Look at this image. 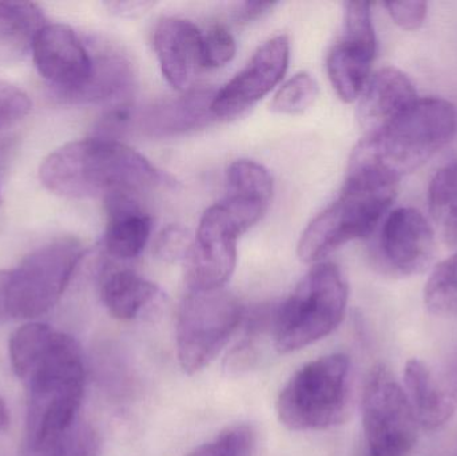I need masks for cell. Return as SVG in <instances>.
Segmentation results:
<instances>
[{"mask_svg":"<svg viewBox=\"0 0 457 456\" xmlns=\"http://www.w3.org/2000/svg\"><path fill=\"white\" fill-rule=\"evenodd\" d=\"M11 366L27 388V444L45 450L79 418L85 394L83 353L74 337L29 323L8 343Z\"/></svg>","mask_w":457,"mask_h":456,"instance_id":"1","label":"cell"},{"mask_svg":"<svg viewBox=\"0 0 457 456\" xmlns=\"http://www.w3.org/2000/svg\"><path fill=\"white\" fill-rule=\"evenodd\" d=\"M40 181L66 198H106L166 182V176L128 145L117 139L70 142L51 153L40 166Z\"/></svg>","mask_w":457,"mask_h":456,"instance_id":"2","label":"cell"},{"mask_svg":"<svg viewBox=\"0 0 457 456\" xmlns=\"http://www.w3.org/2000/svg\"><path fill=\"white\" fill-rule=\"evenodd\" d=\"M399 181L376 166L349 165L340 195L303 230L298 257L319 264L344 244L370 236L394 203Z\"/></svg>","mask_w":457,"mask_h":456,"instance_id":"3","label":"cell"},{"mask_svg":"<svg viewBox=\"0 0 457 456\" xmlns=\"http://www.w3.org/2000/svg\"><path fill=\"white\" fill-rule=\"evenodd\" d=\"M457 112L442 98H418L386 128L364 137L349 165L383 169L397 179L423 166L453 139Z\"/></svg>","mask_w":457,"mask_h":456,"instance_id":"4","label":"cell"},{"mask_svg":"<svg viewBox=\"0 0 457 456\" xmlns=\"http://www.w3.org/2000/svg\"><path fill=\"white\" fill-rule=\"evenodd\" d=\"M348 283L337 265L319 262L274 310V347L295 352L332 334L346 312Z\"/></svg>","mask_w":457,"mask_h":456,"instance_id":"5","label":"cell"},{"mask_svg":"<svg viewBox=\"0 0 457 456\" xmlns=\"http://www.w3.org/2000/svg\"><path fill=\"white\" fill-rule=\"evenodd\" d=\"M349 401L351 361L333 353L301 367L279 393L276 410L289 430L322 431L346 419Z\"/></svg>","mask_w":457,"mask_h":456,"instance_id":"6","label":"cell"},{"mask_svg":"<svg viewBox=\"0 0 457 456\" xmlns=\"http://www.w3.org/2000/svg\"><path fill=\"white\" fill-rule=\"evenodd\" d=\"M82 257L77 238L61 237L35 249L13 269L0 270V315L29 320L47 313L61 300Z\"/></svg>","mask_w":457,"mask_h":456,"instance_id":"7","label":"cell"},{"mask_svg":"<svg viewBox=\"0 0 457 456\" xmlns=\"http://www.w3.org/2000/svg\"><path fill=\"white\" fill-rule=\"evenodd\" d=\"M238 299L225 288L189 291L177 318V358L185 374L209 366L244 320Z\"/></svg>","mask_w":457,"mask_h":456,"instance_id":"8","label":"cell"},{"mask_svg":"<svg viewBox=\"0 0 457 456\" xmlns=\"http://www.w3.org/2000/svg\"><path fill=\"white\" fill-rule=\"evenodd\" d=\"M367 456H408L418 442L419 422L404 387L386 367L372 369L362 394Z\"/></svg>","mask_w":457,"mask_h":456,"instance_id":"9","label":"cell"},{"mask_svg":"<svg viewBox=\"0 0 457 456\" xmlns=\"http://www.w3.org/2000/svg\"><path fill=\"white\" fill-rule=\"evenodd\" d=\"M376 46L370 3H345L344 37L328 54L327 71L336 93L346 104L361 96L370 80Z\"/></svg>","mask_w":457,"mask_h":456,"instance_id":"10","label":"cell"},{"mask_svg":"<svg viewBox=\"0 0 457 456\" xmlns=\"http://www.w3.org/2000/svg\"><path fill=\"white\" fill-rule=\"evenodd\" d=\"M39 74L61 98L80 104L96 70V54L63 24H47L32 48Z\"/></svg>","mask_w":457,"mask_h":456,"instance_id":"11","label":"cell"},{"mask_svg":"<svg viewBox=\"0 0 457 456\" xmlns=\"http://www.w3.org/2000/svg\"><path fill=\"white\" fill-rule=\"evenodd\" d=\"M239 236L241 232L221 203H214L203 214L185 261L189 291L224 288L236 269Z\"/></svg>","mask_w":457,"mask_h":456,"instance_id":"12","label":"cell"},{"mask_svg":"<svg viewBox=\"0 0 457 456\" xmlns=\"http://www.w3.org/2000/svg\"><path fill=\"white\" fill-rule=\"evenodd\" d=\"M435 252V233L413 208H399L384 220L373 259L378 269L396 278L423 272Z\"/></svg>","mask_w":457,"mask_h":456,"instance_id":"13","label":"cell"},{"mask_svg":"<svg viewBox=\"0 0 457 456\" xmlns=\"http://www.w3.org/2000/svg\"><path fill=\"white\" fill-rule=\"evenodd\" d=\"M289 58L287 35L271 37L260 46L246 67L216 91L212 104L216 120L238 117L270 93L284 78Z\"/></svg>","mask_w":457,"mask_h":456,"instance_id":"14","label":"cell"},{"mask_svg":"<svg viewBox=\"0 0 457 456\" xmlns=\"http://www.w3.org/2000/svg\"><path fill=\"white\" fill-rule=\"evenodd\" d=\"M404 391L419 426L436 430L457 410V350L439 369L413 359L405 366Z\"/></svg>","mask_w":457,"mask_h":456,"instance_id":"15","label":"cell"},{"mask_svg":"<svg viewBox=\"0 0 457 456\" xmlns=\"http://www.w3.org/2000/svg\"><path fill=\"white\" fill-rule=\"evenodd\" d=\"M216 91L212 88H192L177 98L155 102L142 109L129 112L128 130L152 138L179 136L211 125L214 117L212 104Z\"/></svg>","mask_w":457,"mask_h":456,"instance_id":"16","label":"cell"},{"mask_svg":"<svg viewBox=\"0 0 457 456\" xmlns=\"http://www.w3.org/2000/svg\"><path fill=\"white\" fill-rule=\"evenodd\" d=\"M153 45L163 77L179 93L192 90L204 69L203 32L193 21L166 16L158 21Z\"/></svg>","mask_w":457,"mask_h":456,"instance_id":"17","label":"cell"},{"mask_svg":"<svg viewBox=\"0 0 457 456\" xmlns=\"http://www.w3.org/2000/svg\"><path fill=\"white\" fill-rule=\"evenodd\" d=\"M415 101L418 93L407 74L395 67L376 72L360 96L357 112L365 137L383 130Z\"/></svg>","mask_w":457,"mask_h":456,"instance_id":"18","label":"cell"},{"mask_svg":"<svg viewBox=\"0 0 457 456\" xmlns=\"http://www.w3.org/2000/svg\"><path fill=\"white\" fill-rule=\"evenodd\" d=\"M107 228L104 248L112 259L133 260L146 246L152 235L153 220L139 205L134 195L122 193L104 200Z\"/></svg>","mask_w":457,"mask_h":456,"instance_id":"19","label":"cell"},{"mask_svg":"<svg viewBox=\"0 0 457 456\" xmlns=\"http://www.w3.org/2000/svg\"><path fill=\"white\" fill-rule=\"evenodd\" d=\"M99 292L110 315L122 321L152 315L163 302V294L154 283L118 268H107L102 273Z\"/></svg>","mask_w":457,"mask_h":456,"instance_id":"20","label":"cell"},{"mask_svg":"<svg viewBox=\"0 0 457 456\" xmlns=\"http://www.w3.org/2000/svg\"><path fill=\"white\" fill-rule=\"evenodd\" d=\"M46 26L45 13L35 3L0 2V63L23 61Z\"/></svg>","mask_w":457,"mask_h":456,"instance_id":"21","label":"cell"},{"mask_svg":"<svg viewBox=\"0 0 457 456\" xmlns=\"http://www.w3.org/2000/svg\"><path fill=\"white\" fill-rule=\"evenodd\" d=\"M429 211L447 243L457 244V161L440 169L428 190Z\"/></svg>","mask_w":457,"mask_h":456,"instance_id":"22","label":"cell"},{"mask_svg":"<svg viewBox=\"0 0 457 456\" xmlns=\"http://www.w3.org/2000/svg\"><path fill=\"white\" fill-rule=\"evenodd\" d=\"M427 310L442 318L457 316V253L440 262L424 289Z\"/></svg>","mask_w":457,"mask_h":456,"instance_id":"23","label":"cell"},{"mask_svg":"<svg viewBox=\"0 0 457 456\" xmlns=\"http://www.w3.org/2000/svg\"><path fill=\"white\" fill-rule=\"evenodd\" d=\"M228 193L270 203L273 178L268 169L250 160L234 161L228 169Z\"/></svg>","mask_w":457,"mask_h":456,"instance_id":"24","label":"cell"},{"mask_svg":"<svg viewBox=\"0 0 457 456\" xmlns=\"http://www.w3.org/2000/svg\"><path fill=\"white\" fill-rule=\"evenodd\" d=\"M99 449L101 442L93 426L78 418L43 452H35L42 456H99Z\"/></svg>","mask_w":457,"mask_h":456,"instance_id":"25","label":"cell"},{"mask_svg":"<svg viewBox=\"0 0 457 456\" xmlns=\"http://www.w3.org/2000/svg\"><path fill=\"white\" fill-rule=\"evenodd\" d=\"M319 96V85L308 72H298L279 87L271 101V110L278 114L305 112Z\"/></svg>","mask_w":457,"mask_h":456,"instance_id":"26","label":"cell"},{"mask_svg":"<svg viewBox=\"0 0 457 456\" xmlns=\"http://www.w3.org/2000/svg\"><path fill=\"white\" fill-rule=\"evenodd\" d=\"M255 435L252 427L236 425L221 431L187 456H254Z\"/></svg>","mask_w":457,"mask_h":456,"instance_id":"27","label":"cell"},{"mask_svg":"<svg viewBox=\"0 0 457 456\" xmlns=\"http://www.w3.org/2000/svg\"><path fill=\"white\" fill-rule=\"evenodd\" d=\"M236 51V40L225 27L214 26L203 34L204 69L224 67L234 58Z\"/></svg>","mask_w":457,"mask_h":456,"instance_id":"28","label":"cell"},{"mask_svg":"<svg viewBox=\"0 0 457 456\" xmlns=\"http://www.w3.org/2000/svg\"><path fill=\"white\" fill-rule=\"evenodd\" d=\"M190 233L179 225H169L155 238L153 252L165 262L187 261L193 248Z\"/></svg>","mask_w":457,"mask_h":456,"instance_id":"29","label":"cell"},{"mask_svg":"<svg viewBox=\"0 0 457 456\" xmlns=\"http://www.w3.org/2000/svg\"><path fill=\"white\" fill-rule=\"evenodd\" d=\"M29 112V95L16 86L0 80V134L18 125Z\"/></svg>","mask_w":457,"mask_h":456,"instance_id":"30","label":"cell"},{"mask_svg":"<svg viewBox=\"0 0 457 456\" xmlns=\"http://www.w3.org/2000/svg\"><path fill=\"white\" fill-rule=\"evenodd\" d=\"M384 5H386L392 21L408 31H413L421 27L426 21L427 10H428V4L426 2H419V0L388 2L384 3Z\"/></svg>","mask_w":457,"mask_h":456,"instance_id":"31","label":"cell"},{"mask_svg":"<svg viewBox=\"0 0 457 456\" xmlns=\"http://www.w3.org/2000/svg\"><path fill=\"white\" fill-rule=\"evenodd\" d=\"M277 3L271 2H245L237 5L234 10V18L241 23H249V21H257L262 18L266 13L270 12Z\"/></svg>","mask_w":457,"mask_h":456,"instance_id":"32","label":"cell"},{"mask_svg":"<svg viewBox=\"0 0 457 456\" xmlns=\"http://www.w3.org/2000/svg\"><path fill=\"white\" fill-rule=\"evenodd\" d=\"M110 10L125 18H136L144 15L154 5L153 2H112L107 3Z\"/></svg>","mask_w":457,"mask_h":456,"instance_id":"33","label":"cell"},{"mask_svg":"<svg viewBox=\"0 0 457 456\" xmlns=\"http://www.w3.org/2000/svg\"><path fill=\"white\" fill-rule=\"evenodd\" d=\"M10 425V414H8L7 404L0 395V434L4 433Z\"/></svg>","mask_w":457,"mask_h":456,"instance_id":"34","label":"cell"},{"mask_svg":"<svg viewBox=\"0 0 457 456\" xmlns=\"http://www.w3.org/2000/svg\"><path fill=\"white\" fill-rule=\"evenodd\" d=\"M19 456H42V455L37 454V452H32V450H29V447H24L23 452H21V454Z\"/></svg>","mask_w":457,"mask_h":456,"instance_id":"35","label":"cell"},{"mask_svg":"<svg viewBox=\"0 0 457 456\" xmlns=\"http://www.w3.org/2000/svg\"><path fill=\"white\" fill-rule=\"evenodd\" d=\"M0 203H2V197H0Z\"/></svg>","mask_w":457,"mask_h":456,"instance_id":"36","label":"cell"}]
</instances>
